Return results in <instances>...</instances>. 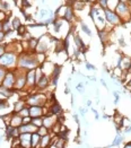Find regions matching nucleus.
Returning a JSON list of instances; mask_svg holds the SVG:
<instances>
[{"mask_svg": "<svg viewBox=\"0 0 131 148\" xmlns=\"http://www.w3.org/2000/svg\"><path fill=\"white\" fill-rule=\"evenodd\" d=\"M16 73V70H15ZM26 86V73H16V80H15V90H19L23 89Z\"/></svg>", "mask_w": 131, "mask_h": 148, "instance_id": "39448f33", "label": "nucleus"}, {"mask_svg": "<svg viewBox=\"0 0 131 148\" xmlns=\"http://www.w3.org/2000/svg\"><path fill=\"white\" fill-rule=\"evenodd\" d=\"M122 139H123V137L120 136V134H118V136L115 137V139H114V141H113V144L111 146H118V145H120L121 141H122Z\"/></svg>", "mask_w": 131, "mask_h": 148, "instance_id": "393cba45", "label": "nucleus"}, {"mask_svg": "<svg viewBox=\"0 0 131 148\" xmlns=\"http://www.w3.org/2000/svg\"><path fill=\"white\" fill-rule=\"evenodd\" d=\"M25 106H26V101H22V99H19V101H17V102H16V104H15V106H14V108H15L14 112L18 113L22 109H24Z\"/></svg>", "mask_w": 131, "mask_h": 148, "instance_id": "6ab92c4d", "label": "nucleus"}, {"mask_svg": "<svg viewBox=\"0 0 131 148\" xmlns=\"http://www.w3.org/2000/svg\"><path fill=\"white\" fill-rule=\"evenodd\" d=\"M7 68L6 67H3V66H0V85L2 84V80H3V78H5V76H6V73H7Z\"/></svg>", "mask_w": 131, "mask_h": 148, "instance_id": "4be33fe9", "label": "nucleus"}, {"mask_svg": "<svg viewBox=\"0 0 131 148\" xmlns=\"http://www.w3.org/2000/svg\"><path fill=\"white\" fill-rule=\"evenodd\" d=\"M98 3H99V6L103 10L107 8V0H98Z\"/></svg>", "mask_w": 131, "mask_h": 148, "instance_id": "a878e982", "label": "nucleus"}, {"mask_svg": "<svg viewBox=\"0 0 131 148\" xmlns=\"http://www.w3.org/2000/svg\"><path fill=\"white\" fill-rule=\"evenodd\" d=\"M22 6L25 7V6H27V7H29L31 5H29V2L27 1V0H22Z\"/></svg>", "mask_w": 131, "mask_h": 148, "instance_id": "473e14b6", "label": "nucleus"}, {"mask_svg": "<svg viewBox=\"0 0 131 148\" xmlns=\"http://www.w3.org/2000/svg\"><path fill=\"white\" fill-rule=\"evenodd\" d=\"M104 14H105V18H106V21L111 25H118L121 23L120 17L115 14V12H113L112 9H108V8L104 9Z\"/></svg>", "mask_w": 131, "mask_h": 148, "instance_id": "423d86ee", "label": "nucleus"}, {"mask_svg": "<svg viewBox=\"0 0 131 148\" xmlns=\"http://www.w3.org/2000/svg\"><path fill=\"white\" fill-rule=\"evenodd\" d=\"M18 113H19L23 118H27V116H29V109H28V106H25L24 109H22Z\"/></svg>", "mask_w": 131, "mask_h": 148, "instance_id": "5701e85b", "label": "nucleus"}, {"mask_svg": "<svg viewBox=\"0 0 131 148\" xmlns=\"http://www.w3.org/2000/svg\"><path fill=\"white\" fill-rule=\"evenodd\" d=\"M115 12H117V15L120 17L121 22L122 19H127L129 14H130V10L128 9V5L127 2H123V1H119L117 7H115Z\"/></svg>", "mask_w": 131, "mask_h": 148, "instance_id": "7ed1b4c3", "label": "nucleus"}, {"mask_svg": "<svg viewBox=\"0 0 131 148\" xmlns=\"http://www.w3.org/2000/svg\"><path fill=\"white\" fill-rule=\"evenodd\" d=\"M47 102V96L42 93H37V94H33L29 95L28 99H26V103L29 105H41L43 106Z\"/></svg>", "mask_w": 131, "mask_h": 148, "instance_id": "f03ea898", "label": "nucleus"}, {"mask_svg": "<svg viewBox=\"0 0 131 148\" xmlns=\"http://www.w3.org/2000/svg\"><path fill=\"white\" fill-rule=\"evenodd\" d=\"M80 26H82V29H83V32H85V33H86V34H87L88 36H91V35H92V31H91V29L88 28V26L85 24L84 22H82Z\"/></svg>", "mask_w": 131, "mask_h": 148, "instance_id": "b1692460", "label": "nucleus"}, {"mask_svg": "<svg viewBox=\"0 0 131 148\" xmlns=\"http://www.w3.org/2000/svg\"><path fill=\"white\" fill-rule=\"evenodd\" d=\"M79 112H80L82 115H84V114L86 113V110H84V108H79Z\"/></svg>", "mask_w": 131, "mask_h": 148, "instance_id": "c9c22d12", "label": "nucleus"}, {"mask_svg": "<svg viewBox=\"0 0 131 148\" xmlns=\"http://www.w3.org/2000/svg\"><path fill=\"white\" fill-rule=\"evenodd\" d=\"M73 119H75V121H76V123L79 124V119H78V115L77 114H73Z\"/></svg>", "mask_w": 131, "mask_h": 148, "instance_id": "72a5a7b5", "label": "nucleus"}, {"mask_svg": "<svg viewBox=\"0 0 131 148\" xmlns=\"http://www.w3.org/2000/svg\"><path fill=\"white\" fill-rule=\"evenodd\" d=\"M0 31H2V23L0 22Z\"/></svg>", "mask_w": 131, "mask_h": 148, "instance_id": "a19ab883", "label": "nucleus"}, {"mask_svg": "<svg viewBox=\"0 0 131 148\" xmlns=\"http://www.w3.org/2000/svg\"><path fill=\"white\" fill-rule=\"evenodd\" d=\"M69 93H70V89H69L68 85H66V88H64V94H69Z\"/></svg>", "mask_w": 131, "mask_h": 148, "instance_id": "f704fd0d", "label": "nucleus"}, {"mask_svg": "<svg viewBox=\"0 0 131 148\" xmlns=\"http://www.w3.org/2000/svg\"><path fill=\"white\" fill-rule=\"evenodd\" d=\"M98 36H99V38H101V41L104 43L105 41L107 40V36H108V33H107L106 31L103 28L102 31L101 29H98Z\"/></svg>", "mask_w": 131, "mask_h": 148, "instance_id": "aec40b11", "label": "nucleus"}, {"mask_svg": "<svg viewBox=\"0 0 131 148\" xmlns=\"http://www.w3.org/2000/svg\"><path fill=\"white\" fill-rule=\"evenodd\" d=\"M87 105H88V106L92 105V101H87Z\"/></svg>", "mask_w": 131, "mask_h": 148, "instance_id": "ea45409f", "label": "nucleus"}, {"mask_svg": "<svg viewBox=\"0 0 131 148\" xmlns=\"http://www.w3.org/2000/svg\"><path fill=\"white\" fill-rule=\"evenodd\" d=\"M6 18H7V14L3 12V10H1V9H0V22L2 23Z\"/></svg>", "mask_w": 131, "mask_h": 148, "instance_id": "cd10ccee", "label": "nucleus"}, {"mask_svg": "<svg viewBox=\"0 0 131 148\" xmlns=\"http://www.w3.org/2000/svg\"><path fill=\"white\" fill-rule=\"evenodd\" d=\"M15 80H16V73H15V70H12H12H7L6 76H5V78H3L1 85H3V86L8 87V88L14 89Z\"/></svg>", "mask_w": 131, "mask_h": 148, "instance_id": "20e7f679", "label": "nucleus"}, {"mask_svg": "<svg viewBox=\"0 0 131 148\" xmlns=\"http://www.w3.org/2000/svg\"><path fill=\"white\" fill-rule=\"evenodd\" d=\"M86 68L88 69V70H95V66H93V64H91L89 62H86Z\"/></svg>", "mask_w": 131, "mask_h": 148, "instance_id": "c756f323", "label": "nucleus"}, {"mask_svg": "<svg viewBox=\"0 0 131 148\" xmlns=\"http://www.w3.org/2000/svg\"><path fill=\"white\" fill-rule=\"evenodd\" d=\"M17 64L18 69H35L37 64H40L36 58V53H29V52H24L21 53V56L17 58Z\"/></svg>", "mask_w": 131, "mask_h": 148, "instance_id": "f257e3e1", "label": "nucleus"}, {"mask_svg": "<svg viewBox=\"0 0 131 148\" xmlns=\"http://www.w3.org/2000/svg\"><path fill=\"white\" fill-rule=\"evenodd\" d=\"M56 122H57V118H54L53 114H49L47 116H43V125L47 127L48 129H51Z\"/></svg>", "mask_w": 131, "mask_h": 148, "instance_id": "ddd939ff", "label": "nucleus"}, {"mask_svg": "<svg viewBox=\"0 0 131 148\" xmlns=\"http://www.w3.org/2000/svg\"><path fill=\"white\" fill-rule=\"evenodd\" d=\"M12 29H18L21 26H22V23H21V18H17L15 17L14 19L12 21Z\"/></svg>", "mask_w": 131, "mask_h": 148, "instance_id": "412c9836", "label": "nucleus"}, {"mask_svg": "<svg viewBox=\"0 0 131 148\" xmlns=\"http://www.w3.org/2000/svg\"><path fill=\"white\" fill-rule=\"evenodd\" d=\"M28 109H29V116H31V119L42 116L43 113H44V109L41 105H29Z\"/></svg>", "mask_w": 131, "mask_h": 148, "instance_id": "1a4fd4ad", "label": "nucleus"}, {"mask_svg": "<svg viewBox=\"0 0 131 148\" xmlns=\"http://www.w3.org/2000/svg\"><path fill=\"white\" fill-rule=\"evenodd\" d=\"M5 37H6V33L3 31H0V42H2L5 40Z\"/></svg>", "mask_w": 131, "mask_h": 148, "instance_id": "7c9ffc66", "label": "nucleus"}, {"mask_svg": "<svg viewBox=\"0 0 131 148\" xmlns=\"http://www.w3.org/2000/svg\"><path fill=\"white\" fill-rule=\"evenodd\" d=\"M49 84H50V80H49V77L47 75H42L37 80H36V85L35 87L36 88H38V89H45L47 87L49 86Z\"/></svg>", "mask_w": 131, "mask_h": 148, "instance_id": "9d476101", "label": "nucleus"}, {"mask_svg": "<svg viewBox=\"0 0 131 148\" xmlns=\"http://www.w3.org/2000/svg\"><path fill=\"white\" fill-rule=\"evenodd\" d=\"M93 22H94V24H95V26L98 29H101V28L103 29L105 27V19L99 15H97V17L93 19Z\"/></svg>", "mask_w": 131, "mask_h": 148, "instance_id": "4468645a", "label": "nucleus"}, {"mask_svg": "<svg viewBox=\"0 0 131 148\" xmlns=\"http://www.w3.org/2000/svg\"><path fill=\"white\" fill-rule=\"evenodd\" d=\"M124 132H126V134H130V132H131V127H129V128H127Z\"/></svg>", "mask_w": 131, "mask_h": 148, "instance_id": "4c0bfd02", "label": "nucleus"}, {"mask_svg": "<svg viewBox=\"0 0 131 148\" xmlns=\"http://www.w3.org/2000/svg\"><path fill=\"white\" fill-rule=\"evenodd\" d=\"M17 31H18V34H19L21 36H23L25 33H26V27H25V26H21Z\"/></svg>", "mask_w": 131, "mask_h": 148, "instance_id": "bb28decb", "label": "nucleus"}, {"mask_svg": "<svg viewBox=\"0 0 131 148\" xmlns=\"http://www.w3.org/2000/svg\"><path fill=\"white\" fill-rule=\"evenodd\" d=\"M130 14H131V10H130Z\"/></svg>", "mask_w": 131, "mask_h": 148, "instance_id": "a18cd8bd", "label": "nucleus"}, {"mask_svg": "<svg viewBox=\"0 0 131 148\" xmlns=\"http://www.w3.org/2000/svg\"><path fill=\"white\" fill-rule=\"evenodd\" d=\"M62 113V109L58 103H53L51 106H50V114H53V115H60Z\"/></svg>", "mask_w": 131, "mask_h": 148, "instance_id": "2eb2a0df", "label": "nucleus"}, {"mask_svg": "<svg viewBox=\"0 0 131 148\" xmlns=\"http://www.w3.org/2000/svg\"><path fill=\"white\" fill-rule=\"evenodd\" d=\"M5 58H6V68H10V67H14L15 63L17 62V56L15 52H12V51H6L5 52Z\"/></svg>", "mask_w": 131, "mask_h": 148, "instance_id": "6e6552de", "label": "nucleus"}, {"mask_svg": "<svg viewBox=\"0 0 131 148\" xmlns=\"http://www.w3.org/2000/svg\"><path fill=\"white\" fill-rule=\"evenodd\" d=\"M62 17H63V19H66L68 22H71L72 19L75 18V10H73V8L71 6H66Z\"/></svg>", "mask_w": 131, "mask_h": 148, "instance_id": "f8f14e48", "label": "nucleus"}, {"mask_svg": "<svg viewBox=\"0 0 131 148\" xmlns=\"http://www.w3.org/2000/svg\"><path fill=\"white\" fill-rule=\"evenodd\" d=\"M128 2H129V5H130V6H131V0H129V1H128Z\"/></svg>", "mask_w": 131, "mask_h": 148, "instance_id": "37998d69", "label": "nucleus"}, {"mask_svg": "<svg viewBox=\"0 0 131 148\" xmlns=\"http://www.w3.org/2000/svg\"><path fill=\"white\" fill-rule=\"evenodd\" d=\"M91 80H93V82H95L96 80V77H94V76H91V77H88Z\"/></svg>", "mask_w": 131, "mask_h": 148, "instance_id": "58836bf2", "label": "nucleus"}, {"mask_svg": "<svg viewBox=\"0 0 131 148\" xmlns=\"http://www.w3.org/2000/svg\"><path fill=\"white\" fill-rule=\"evenodd\" d=\"M50 139H51V136H49V134L42 136L41 137V140H40V146L41 147H47V146H49L50 143H51Z\"/></svg>", "mask_w": 131, "mask_h": 148, "instance_id": "a211bd4d", "label": "nucleus"}, {"mask_svg": "<svg viewBox=\"0 0 131 148\" xmlns=\"http://www.w3.org/2000/svg\"><path fill=\"white\" fill-rule=\"evenodd\" d=\"M40 140H41V136L38 135V132H32V138H31V144L32 147H37L40 145Z\"/></svg>", "mask_w": 131, "mask_h": 148, "instance_id": "dca6fc26", "label": "nucleus"}, {"mask_svg": "<svg viewBox=\"0 0 131 148\" xmlns=\"http://www.w3.org/2000/svg\"><path fill=\"white\" fill-rule=\"evenodd\" d=\"M22 123H23V116H22L19 113L12 112V114H10L9 124H10V125H14V127H19Z\"/></svg>", "mask_w": 131, "mask_h": 148, "instance_id": "9b49d317", "label": "nucleus"}, {"mask_svg": "<svg viewBox=\"0 0 131 148\" xmlns=\"http://www.w3.org/2000/svg\"><path fill=\"white\" fill-rule=\"evenodd\" d=\"M89 1H91V2H93V3H95L97 0H89Z\"/></svg>", "mask_w": 131, "mask_h": 148, "instance_id": "79ce46f5", "label": "nucleus"}, {"mask_svg": "<svg viewBox=\"0 0 131 148\" xmlns=\"http://www.w3.org/2000/svg\"><path fill=\"white\" fill-rule=\"evenodd\" d=\"M85 5L86 2H84V0H75L72 3V8L73 10H83Z\"/></svg>", "mask_w": 131, "mask_h": 148, "instance_id": "f3484780", "label": "nucleus"}, {"mask_svg": "<svg viewBox=\"0 0 131 148\" xmlns=\"http://www.w3.org/2000/svg\"><path fill=\"white\" fill-rule=\"evenodd\" d=\"M119 44L121 47H126V43H124V40H123V37L121 36L119 38Z\"/></svg>", "mask_w": 131, "mask_h": 148, "instance_id": "2f4dec72", "label": "nucleus"}, {"mask_svg": "<svg viewBox=\"0 0 131 148\" xmlns=\"http://www.w3.org/2000/svg\"><path fill=\"white\" fill-rule=\"evenodd\" d=\"M101 84L103 85V86H105V87H107V85H106V83H105V80L104 79H101Z\"/></svg>", "mask_w": 131, "mask_h": 148, "instance_id": "e433bc0d", "label": "nucleus"}, {"mask_svg": "<svg viewBox=\"0 0 131 148\" xmlns=\"http://www.w3.org/2000/svg\"><path fill=\"white\" fill-rule=\"evenodd\" d=\"M129 86H131V80L129 82Z\"/></svg>", "mask_w": 131, "mask_h": 148, "instance_id": "c03bdc74", "label": "nucleus"}, {"mask_svg": "<svg viewBox=\"0 0 131 148\" xmlns=\"http://www.w3.org/2000/svg\"><path fill=\"white\" fill-rule=\"evenodd\" d=\"M36 85V70L35 69H28L26 71V86L35 87Z\"/></svg>", "mask_w": 131, "mask_h": 148, "instance_id": "0eeeda50", "label": "nucleus"}, {"mask_svg": "<svg viewBox=\"0 0 131 148\" xmlns=\"http://www.w3.org/2000/svg\"><path fill=\"white\" fill-rule=\"evenodd\" d=\"M5 52H6V45L0 44V57H1V56H3V54H5Z\"/></svg>", "mask_w": 131, "mask_h": 148, "instance_id": "c85d7f7f", "label": "nucleus"}]
</instances>
